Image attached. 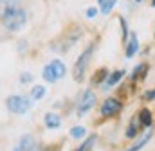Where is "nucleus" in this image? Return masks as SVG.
<instances>
[{
	"instance_id": "f257e3e1",
	"label": "nucleus",
	"mask_w": 155,
	"mask_h": 151,
	"mask_svg": "<svg viewBox=\"0 0 155 151\" xmlns=\"http://www.w3.org/2000/svg\"><path fill=\"white\" fill-rule=\"evenodd\" d=\"M0 20L5 29L20 31L27 22V13L16 0H0Z\"/></svg>"
},
{
	"instance_id": "f03ea898",
	"label": "nucleus",
	"mask_w": 155,
	"mask_h": 151,
	"mask_svg": "<svg viewBox=\"0 0 155 151\" xmlns=\"http://www.w3.org/2000/svg\"><path fill=\"white\" fill-rule=\"evenodd\" d=\"M5 106H7L9 112L22 115L31 108V99L25 97V95H9L5 99Z\"/></svg>"
},
{
	"instance_id": "7ed1b4c3",
	"label": "nucleus",
	"mask_w": 155,
	"mask_h": 151,
	"mask_svg": "<svg viewBox=\"0 0 155 151\" xmlns=\"http://www.w3.org/2000/svg\"><path fill=\"white\" fill-rule=\"evenodd\" d=\"M92 54H94V47L90 45V47L85 49V52L76 59V63H74V70H72V74H74V79H76V81H81V79L85 77V72H87V67H88V63H90Z\"/></svg>"
},
{
	"instance_id": "20e7f679",
	"label": "nucleus",
	"mask_w": 155,
	"mask_h": 151,
	"mask_svg": "<svg viewBox=\"0 0 155 151\" xmlns=\"http://www.w3.org/2000/svg\"><path fill=\"white\" fill-rule=\"evenodd\" d=\"M123 110V104H121V101H117L116 97H108L103 104H101V115L103 117H114L117 113Z\"/></svg>"
},
{
	"instance_id": "39448f33",
	"label": "nucleus",
	"mask_w": 155,
	"mask_h": 151,
	"mask_svg": "<svg viewBox=\"0 0 155 151\" xmlns=\"http://www.w3.org/2000/svg\"><path fill=\"white\" fill-rule=\"evenodd\" d=\"M96 103V95L90 92V90H85L79 97V103H78V115H83L87 113Z\"/></svg>"
},
{
	"instance_id": "423d86ee",
	"label": "nucleus",
	"mask_w": 155,
	"mask_h": 151,
	"mask_svg": "<svg viewBox=\"0 0 155 151\" xmlns=\"http://www.w3.org/2000/svg\"><path fill=\"white\" fill-rule=\"evenodd\" d=\"M139 50V38L135 33H132L130 38L126 40V58H134Z\"/></svg>"
},
{
	"instance_id": "0eeeda50",
	"label": "nucleus",
	"mask_w": 155,
	"mask_h": 151,
	"mask_svg": "<svg viewBox=\"0 0 155 151\" xmlns=\"http://www.w3.org/2000/svg\"><path fill=\"white\" fill-rule=\"evenodd\" d=\"M18 151H40L36 140L31 137V135H24L22 140H20V146H18Z\"/></svg>"
},
{
	"instance_id": "6e6552de",
	"label": "nucleus",
	"mask_w": 155,
	"mask_h": 151,
	"mask_svg": "<svg viewBox=\"0 0 155 151\" xmlns=\"http://www.w3.org/2000/svg\"><path fill=\"white\" fill-rule=\"evenodd\" d=\"M146 72H148V63L137 65V67L134 69V72H132V81H141V79H144V77H146Z\"/></svg>"
},
{
	"instance_id": "1a4fd4ad",
	"label": "nucleus",
	"mask_w": 155,
	"mask_h": 151,
	"mask_svg": "<svg viewBox=\"0 0 155 151\" xmlns=\"http://www.w3.org/2000/svg\"><path fill=\"white\" fill-rule=\"evenodd\" d=\"M137 120L141 122V126H144V128H148V126H152V113L148 108H143L139 115H137Z\"/></svg>"
},
{
	"instance_id": "9d476101",
	"label": "nucleus",
	"mask_w": 155,
	"mask_h": 151,
	"mask_svg": "<svg viewBox=\"0 0 155 151\" xmlns=\"http://www.w3.org/2000/svg\"><path fill=\"white\" fill-rule=\"evenodd\" d=\"M61 122H60V117L56 115V113H45V126L47 128H51V130H54V128H58Z\"/></svg>"
},
{
	"instance_id": "9b49d317",
	"label": "nucleus",
	"mask_w": 155,
	"mask_h": 151,
	"mask_svg": "<svg viewBox=\"0 0 155 151\" xmlns=\"http://www.w3.org/2000/svg\"><path fill=\"white\" fill-rule=\"evenodd\" d=\"M123 77H124V70H116V72L108 74V79H107L105 86H114V85H116V83H119Z\"/></svg>"
},
{
	"instance_id": "f8f14e48",
	"label": "nucleus",
	"mask_w": 155,
	"mask_h": 151,
	"mask_svg": "<svg viewBox=\"0 0 155 151\" xmlns=\"http://www.w3.org/2000/svg\"><path fill=\"white\" fill-rule=\"evenodd\" d=\"M139 130H141V122H137V119H132V122H130V126H128V130H126V137H128V139L137 137Z\"/></svg>"
},
{
	"instance_id": "ddd939ff",
	"label": "nucleus",
	"mask_w": 155,
	"mask_h": 151,
	"mask_svg": "<svg viewBox=\"0 0 155 151\" xmlns=\"http://www.w3.org/2000/svg\"><path fill=\"white\" fill-rule=\"evenodd\" d=\"M116 2H117V0H97V4H99V7H101V13H103V14H108V13L114 9Z\"/></svg>"
},
{
	"instance_id": "4468645a",
	"label": "nucleus",
	"mask_w": 155,
	"mask_h": 151,
	"mask_svg": "<svg viewBox=\"0 0 155 151\" xmlns=\"http://www.w3.org/2000/svg\"><path fill=\"white\" fill-rule=\"evenodd\" d=\"M107 77H108V70L103 67V69H99V70H96V72H94V76H92V83L99 85V83H103Z\"/></svg>"
},
{
	"instance_id": "2eb2a0df",
	"label": "nucleus",
	"mask_w": 155,
	"mask_h": 151,
	"mask_svg": "<svg viewBox=\"0 0 155 151\" xmlns=\"http://www.w3.org/2000/svg\"><path fill=\"white\" fill-rule=\"evenodd\" d=\"M51 67H52V70H54V74L58 76V79L65 76V65H63V63H61L60 59H54V61L51 63Z\"/></svg>"
},
{
	"instance_id": "dca6fc26",
	"label": "nucleus",
	"mask_w": 155,
	"mask_h": 151,
	"mask_svg": "<svg viewBox=\"0 0 155 151\" xmlns=\"http://www.w3.org/2000/svg\"><path fill=\"white\" fill-rule=\"evenodd\" d=\"M43 79L49 81V83H56V81H58V76L54 74V70H52L51 65H47V67L43 69Z\"/></svg>"
},
{
	"instance_id": "f3484780",
	"label": "nucleus",
	"mask_w": 155,
	"mask_h": 151,
	"mask_svg": "<svg viewBox=\"0 0 155 151\" xmlns=\"http://www.w3.org/2000/svg\"><path fill=\"white\" fill-rule=\"evenodd\" d=\"M150 139H152V133H146L141 140H137V142H135V144H134V146H132L128 151H139L143 146H146V144H148V140H150Z\"/></svg>"
},
{
	"instance_id": "a211bd4d",
	"label": "nucleus",
	"mask_w": 155,
	"mask_h": 151,
	"mask_svg": "<svg viewBox=\"0 0 155 151\" xmlns=\"http://www.w3.org/2000/svg\"><path fill=\"white\" fill-rule=\"evenodd\" d=\"M94 142H96V135H92V137H88L79 148H78V151H90L92 149V146H94Z\"/></svg>"
},
{
	"instance_id": "6ab92c4d",
	"label": "nucleus",
	"mask_w": 155,
	"mask_h": 151,
	"mask_svg": "<svg viewBox=\"0 0 155 151\" xmlns=\"http://www.w3.org/2000/svg\"><path fill=\"white\" fill-rule=\"evenodd\" d=\"M43 95H45V88L40 86V85H36V86L31 90V97H33V99H41Z\"/></svg>"
},
{
	"instance_id": "aec40b11",
	"label": "nucleus",
	"mask_w": 155,
	"mask_h": 151,
	"mask_svg": "<svg viewBox=\"0 0 155 151\" xmlns=\"http://www.w3.org/2000/svg\"><path fill=\"white\" fill-rule=\"evenodd\" d=\"M85 135V128L83 126H74L72 130H71V137L72 139H81Z\"/></svg>"
},
{
	"instance_id": "412c9836",
	"label": "nucleus",
	"mask_w": 155,
	"mask_h": 151,
	"mask_svg": "<svg viewBox=\"0 0 155 151\" xmlns=\"http://www.w3.org/2000/svg\"><path fill=\"white\" fill-rule=\"evenodd\" d=\"M119 24H121V31H123L121 38H123V41H126L128 40V25H126V20L124 18H119Z\"/></svg>"
},
{
	"instance_id": "4be33fe9",
	"label": "nucleus",
	"mask_w": 155,
	"mask_h": 151,
	"mask_svg": "<svg viewBox=\"0 0 155 151\" xmlns=\"http://www.w3.org/2000/svg\"><path fill=\"white\" fill-rule=\"evenodd\" d=\"M33 81V76L27 74V72H24V74L20 76V83H31Z\"/></svg>"
},
{
	"instance_id": "5701e85b",
	"label": "nucleus",
	"mask_w": 155,
	"mask_h": 151,
	"mask_svg": "<svg viewBox=\"0 0 155 151\" xmlns=\"http://www.w3.org/2000/svg\"><path fill=\"white\" fill-rule=\"evenodd\" d=\"M144 99H146V101H152V99H155V88H153V90H148V92L144 94Z\"/></svg>"
},
{
	"instance_id": "b1692460",
	"label": "nucleus",
	"mask_w": 155,
	"mask_h": 151,
	"mask_svg": "<svg viewBox=\"0 0 155 151\" xmlns=\"http://www.w3.org/2000/svg\"><path fill=\"white\" fill-rule=\"evenodd\" d=\"M96 13H97V11H96L94 7H90V9H87V13H85V14H87V18H94V16H96Z\"/></svg>"
},
{
	"instance_id": "393cba45",
	"label": "nucleus",
	"mask_w": 155,
	"mask_h": 151,
	"mask_svg": "<svg viewBox=\"0 0 155 151\" xmlns=\"http://www.w3.org/2000/svg\"><path fill=\"white\" fill-rule=\"evenodd\" d=\"M152 5H153V7H155V0H152Z\"/></svg>"
},
{
	"instance_id": "a878e982",
	"label": "nucleus",
	"mask_w": 155,
	"mask_h": 151,
	"mask_svg": "<svg viewBox=\"0 0 155 151\" xmlns=\"http://www.w3.org/2000/svg\"><path fill=\"white\" fill-rule=\"evenodd\" d=\"M137 2H141V0H137Z\"/></svg>"
}]
</instances>
